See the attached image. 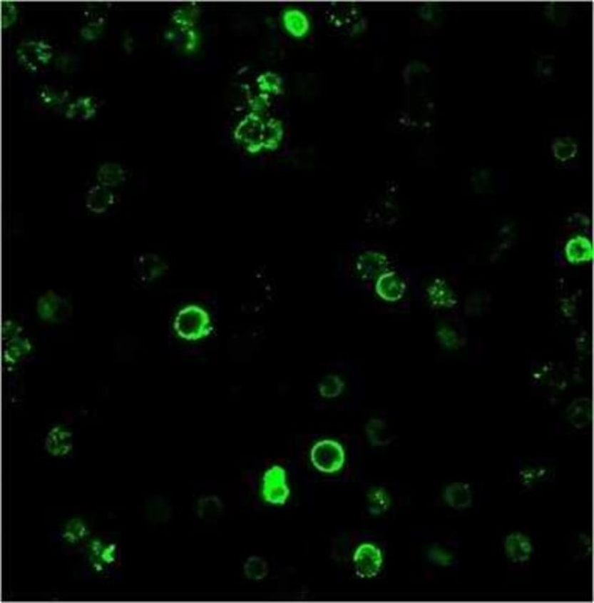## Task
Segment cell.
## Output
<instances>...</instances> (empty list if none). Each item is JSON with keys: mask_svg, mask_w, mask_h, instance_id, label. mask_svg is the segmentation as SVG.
I'll use <instances>...</instances> for the list:
<instances>
[{"mask_svg": "<svg viewBox=\"0 0 594 603\" xmlns=\"http://www.w3.org/2000/svg\"><path fill=\"white\" fill-rule=\"evenodd\" d=\"M387 265V258L382 253H367L359 260V273L367 279H377L382 273L388 270Z\"/></svg>", "mask_w": 594, "mask_h": 603, "instance_id": "4fadbf2b", "label": "cell"}, {"mask_svg": "<svg viewBox=\"0 0 594 603\" xmlns=\"http://www.w3.org/2000/svg\"><path fill=\"white\" fill-rule=\"evenodd\" d=\"M427 556L430 562L436 564L437 566H451L454 562L453 556L438 546L431 547Z\"/></svg>", "mask_w": 594, "mask_h": 603, "instance_id": "603a6c76", "label": "cell"}, {"mask_svg": "<svg viewBox=\"0 0 594 603\" xmlns=\"http://www.w3.org/2000/svg\"><path fill=\"white\" fill-rule=\"evenodd\" d=\"M97 179L103 187H118L125 181L126 172L121 166L116 163H106L97 172Z\"/></svg>", "mask_w": 594, "mask_h": 603, "instance_id": "2e32d148", "label": "cell"}, {"mask_svg": "<svg viewBox=\"0 0 594 603\" xmlns=\"http://www.w3.org/2000/svg\"><path fill=\"white\" fill-rule=\"evenodd\" d=\"M431 305L436 308H450L456 304V298L452 289L443 280L436 279L427 289Z\"/></svg>", "mask_w": 594, "mask_h": 603, "instance_id": "5bb4252c", "label": "cell"}, {"mask_svg": "<svg viewBox=\"0 0 594 603\" xmlns=\"http://www.w3.org/2000/svg\"><path fill=\"white\" fill-rule=\"evenodd\" d=\"M438 335H439L441 344L444 345V347L454 348L459 344V335L449 328H441L438 331Z\"/></svg>", "mask_w": 594, "mask_h": 603, "instance_id": "cb8c5ba5", "label": "cell"}, {"mask_svg": "<svg viewBox=\"0 0 594 603\" xmlns=\"http://www.w3.org/2000/svg\"><path fill=\"white\" fill-rule=\"evenodd\" d=\"M243 573L246 578L253 582H261L268 576V563L262 557L251 556L246 559L243 565Z\"/></svg>", "mask_w": 594, "mask_h": 603, "instance_id": "d6986e66", "label": "cell"}, {"mask_svg": "<svg viewBox=\"0 0 594 603\" xmlns=\"http://www.w3.org/2000/svg\"><path fill=\"white\" fill-rule=\"evenodd\" d=\"M262 500L272 506H284L291 495L287 470L281 465H272L262 479Z\"/></svg>", "mask_w": 594, "mask_h": 603, "instance_id": "277c9868", "label": "cell"}, {"mask_svg": "<svg viewBox=\"0 0 594 603\" xmlns=\"http://www.w3.org/2000/svg\"><path fill=\"white\" fill-rule=\"evenodd\" d=\"M17 19V9L15 5L9 2L2 3V26L3 28H9L14 24Z\"/></svg>", "mask_w": 594, "mask_h": 603, "instance_id": "d4e9b609", "label": "cell"}, {"mask_svg": "<svg viewBox=\"0 0 594 603\" xmlns=\"http://www.w3.org/2000/svg\"><path fill=\"white\" fill-rule=\"evenodd\" d=\"M375 291L384 301L395 303L404 298L406 285L400 275L388 270L376 279Z\"/></svg>", "mask_w": 594, "mask_h": 603, "instance_id": "52a82bcc", "label": "cell"}, {"mask_svg": "<svg viewBox=\"0 0 594 603\" xmlns=\"http://www.w3.org/2000/svg\"><path fill=\"white\" fill-rule=\"evenodd\" d=\"M369 510L372 515H382L391 507V498L387 492L382 487L374 488L368 495Z\"/></svg>", "mask_w": 594, "mask_h": 603, "instance_id": "ffe728a7", "label": "cell"}, {"mask_svg": "<svg viewBox=\"0 0 594 603\" xmlns=\"http://www.w3.org/2000/svg\"><path fill=\"white\" fill-rule=\"evenodd\" d=\"M565 258L571 265H582L593 259V244L588 236L576 234L564 246Z\"/></svg>", "mask_w": 594, "mask_h": 603, "instance_id": "ba28073f", "label": "cell"}, {"mask_svg": "<svg viewBox=\"0 0 594 603\" xmlns=\"http://www.w3.org/2000/svg\"><path fill=\"white\" fill-rule=\"evenodd\" d=\"M173 328L178 337L187 341H199L212 333V318L205 309L188 305L178 312Z\"/></svg>", "mask_w": 594, "mask_h": 603, "instance_id": "6da1fadb", "label": "cell"}, {"mask_svg": "<svg viewBox=\"0 0 594 603\" xmlns=\"http://www.w3.org/2000/svg\"><path fill=\"white\" fill-rule=\"evenodd\" d=\"M282 138L280 126L275 125L265 126L264 123H247L240 126L235 132V139L245 146L249 153L265 151L277 149Z\"/></svg>", "mask_w": 594, "mask_h": 603, "instance_id": "7a4b0ae2", "label": "cell"}, {"mask_svg": "<svg viewBox=\"0 0 594 603\" xmlns=\"http://www.w3.org/2000/svg\"><path fill=\"white\" fill-rule=\"evenodd\" d=\"M223 511V504L220 498L215 495L204 497L200 502V514L203 517H218Z\"/></svg>", "mask_w": 594, "mask_h": 603, "instance_id": "7402d4cb", "label": "cell"}, {"mask_svg": "<svg viewBox=\"0 0 594 603\" xmlns=\"http://www.w3.org/2000/svg\"><path fill=\"white\" fill-rule=\"evenodd\" d=\"M367 435L373 446H385L391 442L387 425L379 419H372L367 425Z\"/></svg>", "mask_w": 594, "mask_h": 603, "instance_id": "e0dca14e", "label": "cell"}, {"mask_svg": "<svg viewBox=\"0 0 594 603\" xmlns=\"http://www.w3.org/2000/svg\"><path fill=\"white\" fill-rule=\"evenodd\" d=\"M505 553L513 563H524L531 559L533 553L532 541L523 533L509 534L505 539Z\"/></svg>", "mask_w": 594, "mask_h": 603, "instance_id": "9c48e42d", "label": "cell"}, {"mask_svg": "<svg viewBox=\"0 0 594 603\" xmlns=\"http://www.w3.org/2000/svg\"><path fill=\"white\" fill-rule=\"evenodd\" d=\"M115 203V195L108 188L102 185L91 188L86 198V206L91 213H105Z\"/></svg>", "mask_w": 594, "mask_h": 603, "instance_id": "7c38bea8", "label": "cell"}, {"mask_svg": "<svg viewBox=\"0 0 594 603\" xmlns=\"http://www.w3.org/2000/svg\"><path fill=\"white\" fill-rule=\"evenodd\" d=\"M345 383L342 377L337 375H329L324 377L318 387L320 395L326 399H335L342 395Z\"/></svg>", "mask_w": 594, "mask_h": 603, "instance_id": "44dd1931", "label": "cell"}, {"mask_svg": "<svg viewBox=\"0 0 594 603\" xmlns=\"http://www.w3.org/2000/svg\"><path fill=\"white\" fill-rule=\"evenodd\" d=\"M70 303L53 291H48L38 300L37 313L43 321L61 323L71 315Z\"/></svg>", "mask_w": 594, "mask_h": 603, "instance_id": "8992f818", "label": "cell"}, {"mask_svg": "<svg viewBox=\"0 0 594 603\" xmlns=\"http://www.w3.org/2000/svg\"><path fill=\"white\" fill-rule=\"evenodd\" d=\"M31 350V345L28 339L22 338L19 335H15L9 338L6 345L5 360L8 363L15 364L22 357L27 355Z\"/></svg>", "mask_w": 594, "mask_h": 603, "instance_id": "ac0fdd59", "label": "cell"}, {"mask_svg": "<svg viewBox=\"0 0 594 603\" xmlns=\"http://www.w3.org/2000/svg\"><path fill=\"white\" fill-rule=\"evenodd\" d=\"M590 400L580 397L570 404L567 410L568 420L576 428H584L590 422Z\"/></svg>", "mask_w": 594, "mask_h": 603, "instance_id": "9a60e30c", "label": "cell"}, {"mask_svg": "<svg viewBox=\"0 0 594 603\" xmlns=\"http://www.w3.org/2000/svg\"><path fill=\"white\" fill-rule=\"evenodd\" d=\"M444 498L454 510H465L472 506V489L466 482H453L444 489Z\"/></svg>", "mask_w": 594, "mask_h": 603, "instance_id": "8fae6325", "label": "cell"}, {"mask_svg": "<svg viewBox=\"0 0 594 603\" xmlns=\"http://www.w3.org/2000/svg\"><path fill=\"white\" fill-rule=\"evenodd\" d=\"M168 266L155 254H144L138 259L135 265L136 276L139 281L148 283L163 275Z\"/></svg>", "mask_w": 594, "mask_h": 603, "instance_id": "30bf717a", "label": "cell"}, {"mask_svg": "<svg viewBox=\"0 0 594 603\" xmlns=\"http://www.w3.org/2000/svg\"><path fill=\"white\" fill-rule=\"evenodd\" d=\"M356 574L362 579H372L379 575L383 565L382 549L372 543H363L353 555Z\"/></svg>", "mask_w": 594, "mask_h": 603, "instance_id": "5b68a950", "label": "cell"}, {"mask_svg": "<svg viewBox=\"0 0 594 603\" xmlns=\"http://www.w3.org/2000/svg\"><path fill=\"white\" fill-rule=\"evenodd\" d=\"M310 461L318 472L327 475L336 474L345 465V449L336 440H321L311 448Z\"/></svg>", "mask_w": 594, "mask_h": 603, "instance_id": "3957f363", "label": "cell"}]
</instances>
